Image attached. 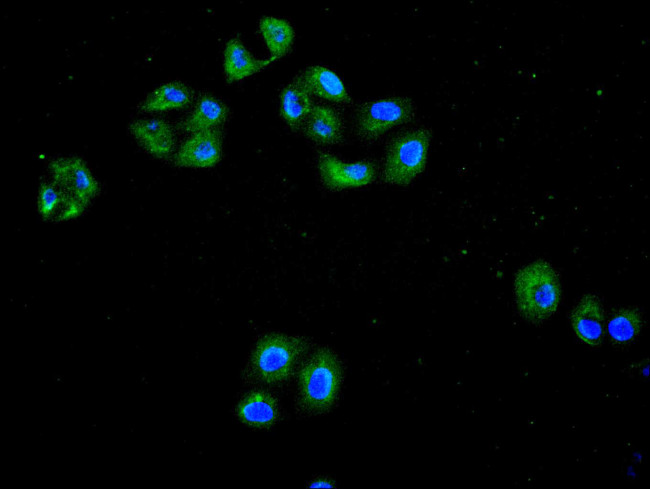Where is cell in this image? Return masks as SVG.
<instances>
[{"label": "cell", "instance_id": "ac0fdd59", "mask_svg": "<svg viewBox=\"0 0 650 489\" xmlns=\"http://www.w3.org/2000/svg\"><path fill=\"white\" fill-rule=\"evenodd\" d=\"M313 106L312 95L297 80L285 86L281 91V116L293 129L304 124Z\"/></svg>", "mask_w": 650, "mask_h": 489}, {"label": "cell", "instance_id": "44dd1931", "mask_svg": "<svg viewBox=\"0 0 650 489\" xmlns=\"http://www.w3.org/2000/svg\"><path fill=\"white\" fill-rule=\"evenodd\" d=\"M334 483L327 478H318L310 483V487H322V488H330L333 487Z\"/></svg>", "mask_w": 650, "mask_h": 489}, {"label": "cell", "instance_id": "3957f363", "mask_svg": "<svg viewBox=\"0 0 650 489\" xmlns=\"http://www.w3.org/2000/svg\"><path fill=\"white\" fill-rule=\"evenodd\" d=\"M343 380L338 356L329 348H319L302 364L298 375V404L307 414H323L337 400Z\"/></svg>", "mask_w": 650, "mask_h": 489}, {"label": "cell", "instance_id": "2e32d148", "mask_svg": "<svg viewBox=\"0 0 650 489\" xmlns=\"http://www.w3.org/2000/svg\"><path fill=\"white\" fill-rule=\"evenodd\" d=\"M643 312L635 306L614 310L607 320V333L614 347L627 348L639 337L644 327Z\"/></svg>", "mask_w": 650, "mask_h": 489}, {"label": "cell", "instance_id": "277c9868", "mask_svg": "<svg viewBox=\"0 0 650 489\" xmlns=\"http://www.w3.org/2000/svg\"><path fill=\"white\" fill-rule=\"evenodd\" d=\"M51 180L59 188L63 202L57 221L81 216L96 197L99 186L91 170L79 157H61L49 163Z\"/></svg>", "mask_w": 650, "mask_h": 489}, {"label": "cell", "instance_id": "7c38bea8", "mask_svg": "<svg viewBox=\"0 0 650 489\" xmlns=\"http://www.w3.org/2000/svg\"><path fill=\"white\" fill-rule=\"evenodd\" d=\"M305 135L312 141L332 145L342 141L344 122L340 113L325 104H314L304 122Z\"/></svg>", "mask_w": 650, "mask_h": 489}, {"label": "cell", "instance_id": "30bf717a", "mask_svg": "<svg viewBox=\"0 0 650 489\" xmlns=\"http://www.w3.org/2000/svg\"><path fill=\"white\" fill-rule=\"evenodd\" d=\"M137 143L156 158L169 157L174 149L175 137L172 126L160 118L139 119L129 125Z\"/></svg>", "mask_w": 650, "mask_h": 489}, {"label": "cell", "instance_id": "9c48e42d", "mask_svg": "<svg viewBox=\"0 0 650 489\" xmlns=\"http://www.w3.org/2000/svg\"><path fill=\"white\" fill-rule=\"evenodd\" d=\"M222 156V139L218 129L193 133L177 151L174 162L180 167L208 168Z\"/></svg>", "mask_w": 650, "mask_h": 489}, {"label": "cell", "instance_id": "8fae6325", "mask_svg": "<svg viewBox=\"0 0 650 489\" xmlns=\"http://www.w3.org/2000/svg\"><path fill=\"white\" fill-rule=\"evenodd\" d=\"M236 413L245 425L256 429H267L278 421L280 409L274 395L265 390H255L241 399Z\"/></svg>", "mask_w": 650, "mask_h": 489}, {"label": "cell", "instance_id": "e0dca14e", "mask_svg": "<svg viewBox=\"0 0 650 489\" xmlns=\"http://www.w3.org/2000/svg\"><path fill=\"white\" fill-rule=\"evenodd\" d=\"M192 99L193 91L189 86L180 81H171L149 93L141 103L140 109L148 113L165 112L184 108Z\"/></svg>", "mask_w": 650, "mask_h": 489}, {"label": "cell", "instance_id": "ffe728a7", "mask_svg": "<svg viewBox=\"0 0 650 489\" xmlns=\"http://www.w3.org/2000/svg\"><path fill=\"white\" fill-rule=\"evenodd\" d=\"M62 202V194L52 180L40 183L37 204L39 214L44 220L57 219Z\"/></svg>", "mask_w": 650, "mask_h": 489}, {"label": "cell", "instance_id": "9a60e30c", "mask_svg": "<svg viewBox=\"0 0 650 489\" xmlns=\"http://www.w3.org/2000/svg\"><path fill=\"white\" fill-rule=\"evenodd\" d=\"M228 115L229 109L223 101L211 94H204L197 100L180 127L190 134L216 130L225 123Z\"/></svg>", "mask_w": 650, "mask_h": 489}, {"label": "cell", "instance_id": "5bb4252c", "mask_svg": "<svg viewBox=\"0 0 650 489\" xmlns=\"http://www.w3.org/2000/svg\"><path fill=\"white\" fill-rule=\"evenodd\" d=\"M275 60L255 58L238 37L231 38L224 49V74L229 83L258 73Z\"/></svg>", "mask_w": 650, "mask_h": 489}, {"label": "cell", "instance_id": "6da1fadb", "mask_svg": "<svg viewBox=\"0 0 650 489\" xmlns=\"http://www.w3.org/2000/svg\"><path fill=\"white\" fill-rule=\"evenodd\" d=\"M513 291L520 315L535 325L551 318L561 301L559 275L552 264L543 259L530 262L518 270Z\"/></svg>", "mask_w": 650, "mask_h": 489}, {"label": "cell", "instance_id": "52a82bcc", "mask_svg": "<svg viewBox=\"0 0 650 489\" xmlns=\"http://www.w3.org/2000/svg\"><path fill=\"white\" fill-rule=\"evenodd\" d=\"M318 169L322 183L330 190L367 186L376 178L372 161L344 162L329 153H320Z\"/></svg>", "mask_w": 650, "mask_h": 489}, {"label": "cell", "instance_id": "ba28073f", "mask_svg": "<svg viewBox=\"0 0 650 489\" xmlns=\"http://www.w3.org/2000/svg\"><path fill=\"white\" fill-rule=\"evenodd\" d=\"M570 323L582 343L599 347L605 332V310L600 298L593 293L584 294L571 311Z\"/></svg>", "mask_w": 650, "mask_h": 489}, {"label": "cell", "instance_id": "d6986e66", "mask_svg": "<svg viewBox=\"0 0 650 489\" xmlns=\"http://www.w3.org/2000/svg\"><path fill=\"white\" fill-rule=\"evenodd\" d=\"M259 30L274 60L285 56L294 41L291 24L281 18L264 16L259 21Z\"/></svg>", "mask_w": 650, "mask_h": 489}, {"label": "cell", "instance_id": "4fadbf2b", "mask_svg": "<svg viewBox=\"0 0 650 489\" xmlns=\"http://www.w3.org/2000/svg\"><path fill=\"white\" fill-rule=\"evenodd\" d=\"M296 80L311 95L339 104H348L351 102V97L343 81L334 71L325 66H311Z\"/></svg>", "mask_w": 650, "mask_h": 489}, {"label": "cell", "instance_id": "7a4b0ae2", "mask_svg": "<svg viewBox=\"0 0 650 489\" xmlns=\"http://www.w3.org/2000/svg\"><path fill=\"white\" fill-rule=\"evenodd\" d=\"M309 343L302 337L281 333L263 336L255 345L246 367V380L277 385L287 381L304 357Z\"/></svg>", "mask_w": 650, "mask_h": 489}, {"label": "cell", "instance_id": "8992f818", "mask_svg": "<svg viewBox=\"0 0 650 489\" xmlns=\"http://www.w3.org/2000/svg\"><path fill=\"white\" fill-rule=\"evenodd\" d=\"M415 113L414 102L406 96L367 101L356 109V132L362 139L373 141L391 129L410 122Z\"/></svg>", "mask_w": 650, "mask_h": 489}, {"label": "cell", "instance_id": "5b68a950", "mask_svg": "<svg viewBox=\"0 0 650 489\" xmlns=\"http://www.w3.org/2000/svg\"><path fill=\"white\" fill-rule=\"evenodd\" d=\"M431 137L427 128L411 129L394 137L383 159L384 182L406 186L418 177L426 166Z\"/></svg>", "mask_w": 650, "mask_h": 489}]
</instances>
